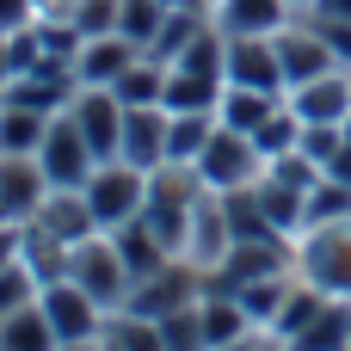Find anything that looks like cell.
<instances>
[{"label": "cell", "mask_w": 351, "mask_h": 351, "mask_svg": "<svg viewBox=\"0 0 351 351\" xmlns=\"http://www.w3.org/2000/svg\"><path fill=\"white\" fill-rule=\"evenodd\" d=\"M68 278H74V284H80L105 315H123V308H130L136 278H130V265H123V253H117V241H111L105 228L68 247Z\"/></svg>", "instance_id": "1"}, {"label": "cell", "mask_w": 351, "mask_h": 351, "mask_svg": "<svg viewBox=\"0 0 351 351\" xmlns=\"http://www.w3.org/2000/svg\"><path fill=\"white\" fill-rule=\"evenodd\" d=\"M296 271H302L315 290L351 302V216H339V222H315V228L296 234Z\"/></svg>", "instance_id": "2"}, {"label": "cell", "mask_w": 351, "mask_h": 351, "mask_svg": "<svg viewBox=\"0 0 351 351\" xmlns=\"http://www.w3.org/2000/svg\"><path fill=\"white\" fill-rule=\"evenodd\" d=\"M37 167H43V179H49V191H86V179L99 173V154H93L86 130H80L68 111L49 117L43 148H37Z\"/></svg>", "instance_id": "3"}, {"label": "cell", "mask_w": 351, "mask_h": 351, "mask_svg": "<svg viewBox=\"0 0 351 351\" xmlns=\"http://www.w3.org/2000/svg\"><path fill=\"white\" fill-rule=\"evenodd\" d=\"M142 204H148V173L130 167V160H99V173L86 179V210H93V222H99V228H117V222L142 216Z\"/></svg>", "instance_id": "4"}, {"label": "cell", "mask_w": 351, "mask_h": 351, "mask_svg": "<svg viewBox=\"0 0 351 351\" xmlns=\"http://www.w3.org/2000/svg\"><path fill=\"white\" fill-rule=\"evenodd\" d=\"M204 296V271L191 265V259H167V265H154L148 278H136V290H130V315H142V321H167V315H179V308H191Z\"/></svg>", "instance_id": "5"}, {"label": "cell", "mask_w": 351, "mask_h": 351, "mask_svg": "<svg viewBox=\"0 0 351 351\" xmlns=\"http://www.w3.org/2000/svg\"><path fill=\"white\" fill-rule=\"evenodd\" d=\"M197 173H204L210 191H241V185H259V179H265V154H259V142H253L247 130H228V123H222V130L210 136Z\"/></svg>", "instance_id": "6"}, {"label": "cell", "mask_w": 351, "mask_h": 351, "mask_svg": "<svg viewBox=\"0 0 351 351\" xmlns=\"http://www.w3.org/2000/svg\"><path fill=\"white\" fill-rule=\"evenodd\" d=\"M37 308L49 315V327H56V339L62 346H80V339H105V327H111V315L74 284V278H49L43 290H37Z\"/></svg>", "instance_id": "7"}, {"label": "cell", "mask_w": 351, "mask_h": 351, "mask_svg": "<svg viewBox=\"0 0 351 351\" xmlns=\"http://www.w3.org/2000/svg\"><path fill=\"white\" fill-rule=\"evenodd\" d=\"M271 43H278V62H284V93L302 86V80H315V74H333L339 68V56L327 49V37L315 31L308 12H296L284 31H271Z\"/></svg>", "instance_id": "8"}, {"label": "cell", "mask_w": 351, "mask_h": 351, "mask_svg": "<svg viewBox=\"0 0 351 351\" xmlns=\"http://www.w3.org/2000/svg\"><path fill=\"white\" fill-rule=\"evenodd\" d=\"M68 117L86 130V142H93L99 160H117V148H123V99L111 86H80L74 105H68Z\"/></svg>", "instance_id": "9"}, {"label": "cell", "mask_w": 351, "mask_h": 351, "mask_svg": "<svg viewBox=\"0 0 351 351\" xmlns=\"http://www.w3.org/2000/svg\"><path fill=\"white\" fill-rule=\"evenodd\" d=\"M167 123H173L167 105H123V148H117V160H130L142 173L167 167Z\"/></svg>", "instance_id": "10"}, {"label": "cell", "mask_w": 351, "mask_h": 351, "mask_svg": "<svg viewBox=\"0 0 351 351\" xmlns=\"http://www.w3.org/2000/svg\"><path fill=\"white\" fill-rule=\"evenodd\" d=\"M228 247H234L228 210H222V197H216V191H204V197H197V210H191L185 253H179V259H191L197 271H210V265H222V259H228Z\"/></svg>", "instance_id": "11"}, {"label": "cell", "mask_w": 351, "mask_h": 351, "mask_svg": "<svg viewBox=\"0 0 351 351\" xmlns=\"http://www.w3.org/2000/svg\"><path fill=\"white\" fill-rule=\"evenodd\" d=\"M284 99L296 105V117H302V123H346V117H351V68L315 74V80L290 86Z\"/></svg>", "instance_id": "12"}, {"label": "cell", "mask_w": 351, "mask_h": 351, "mask_svg": "<svg viewBox=\"0 0 351 351\" xmlns=\"http://www.w3.org/2000/svg\"><path fill=\"white\" fill-rule=\"evenodd\" d=\"M210 19L222 37H271L296 19L290 0H210Z\"/></svg>", "instance_id": "13"}, {"label": "cell", "mask_w": 351, "mask_h": 351, "mask_svg": "<svg viewBox=\"0 0 351 351\" xmlns=\"http://www.w3.org/2000/svg\"><path fill=\"white\" fill-rule=\"evenodd\" d=\"M228 80L234 86H259V93H284V62L271 37H228Z\"/></svg>", "instance_id": "14"}, {"label": "cell", "mask_w": 351, "mask_h": 351, "mask_svg": "<svg viewBox=\"0 0 351 351\" xmlns=\"http://www.w3.org/2000/svg\"><path fill=\"white\" fill-rule=\"evenodd\" d=\"M0 197H6V216L12 222H31L49 197V179L37 167V154H0Z\"/></svg>", "instance_id": "15"}, {"label": "cell", "mask_w": 351, "mask_h": 351, "mask_svg": "<svg viewBox=\"0 0 351 351\" xmlns=\"http://www.w3.org/2000/svg\"><path fill=\"white\" fill-rule=\"evenodd\" d=\"M136 56H142V49H136L123 31H105V37H86V43H80L74 74H80V86H111V80H117Z\"/></svg>", "instance_id": "16"}, {"label": "cell", "mask_w": 351, "mask_h": 351, "mask_svg": "<svg viewBox=\"0 0 351 351\" xmlns=\"http://www.w3.org/2000/svg\"><path fill=\"white\" fill-rule=\"evenodd\" d=\"M31 222H43L56 241H86V234H99V222H93V210H86V191H49L43 197V210L31 216Z\"/></svg>", "instance_id": "17"}, {"label": "cell", "mask_w": 351, "mask_h": 351, "mask_svg": "<svg viewBox=\"0 0 351 351\" xmlns=\"http://www.w3.org/2000/svg\"><path fill=\"white\" fill-rule=\"evenodd\" d=\"M216 130H222V117H216V111H173V123H167V160L197 167Z\"/></svg>", "instance_id": "18"}, {"label": "cell", "mask_w": 351, "mask_h": 351, "mask_svg": "<svg viewBox=\"0 0 351 351\" xmlns=\"http://www.w3.org/2000/svg\"><path fill=\"white\" fill-rule=\"evenodd\" d=\"M111 93H117L123 105H167V62L142 49V56L111 80Z\"/></svg>", "instance_id": "19"}, {"label": "cell", "mask_w": 351, "mask_h": 351, "mask_svg": "<svg viewBox=\"0 0 351 351\" xmlns=\"http://www.w3.org/2000/svg\"><path fill=\"white\" fill-rule=\"evenodd\" d=\"M278 105H284V93H259V86H234V80H228V86H222V105H216V117H222L228 130H247V136H253Z\"/></svg>", "instance_id": "20"}, {"label": "cell", "mask_w": 351, "mask_h": 351, "mask_svg": "<svg viewBox=\"0 0 351 351\" xmlns=\"http://www.w3.org/2000/svg\"><path fill=\"white\" fill-rule=\"evenodd\" d=\"M290 351H351V302H327L296 339H290Z\"/></svg>", "instance_id": "21"}, {"label": "cell", "mask_w": 351, "mask_h": 351, "mask_svg": "<svg viewBox=\"0 0 351 351\" xmlns=\"http://www.w3.org/2000/svg\"><path fill=\"white\" fill-rule=\"evenodd\" d=\"M222 105V80L167 62V111H216Z\"/></svg>", "instance_id": "22"}, {"label": "cell", "mask_w": 351, "mask_h": 351, "mask_svg": "<svg viewBox=\"0 0 351 351\" xmlns=\"http://www.w3.org/2000/svg\"><path fill=\"white\" fill-rule=\"evenodd\" d=\"M43 130H49V111H31V105L0 99V154H37L43 148Z\"/></svg>", "instance_id": "23"}, {"label": "cell", "mask_w": 351, "mask_h": 351, "mask_svg": "<svg viewBox=\"0 0 351 351\" xmlns=\"http://www.w3.org/2000/svg\"><path fill=\"white\" fill-rule=\"evenodd\" d=\"M197 308H204V333H210V351L234 346V339H247V333L259 327V321L241 308V296H204Z\"/></svg>", "instance_id": "24"}, {"label": "cell", "mask_w": 351, "mask_h": 351, "mask_svg": "<svg viewBox=\"0 0 351 351\" xmlns=\"http://www.w3.org/2000/svg\"><path fill=\"white\" fill-rule=\"evenodd\" d=\"M327 302H333V296H327V290H315V284H308V278L296 271V290H290V296H284V308L271 315V333H278V339L290 346V339H296V333H302V327H308V321H315V315H321Z\"/></svg>", "instance_id": "25"}, {"label": "cell", "mask_w": 351, "mask_h": 351, "mask_svg": "<svg viewBox=\"0 0 351 351\" xmlns=\"http://www.w3.org/2000/svg\"><path fill=\"white\" fill-rule=\"evenodd\" d=\"M56 327H49V315L31 302V308H19V315H6L0 321V351H56Z\"/></svg>", "instance_id": "26"}, {"label": "cell", "mask_w": 351, "mask_h": 351, "mask_svg": "<svg viewBox=\"0 0 351 351\" xmlns=\"http://www.w3.org/2000/svg\"><path fill=\"white\" fill-rule=\"evenodd\" d=\"M167 12H173V0H123V6H117V31H123L136 49H148V43L160 37Z\"/></svg>", "instance_id": "27"}, {"label": "cell", "mask_w": 351, "mask_h": 351, "mask_svg": "<svg viewBox=\"0 0 351 351\" xmlns=\"http://www.w3.org/2000/svg\"><path fill=\"white\" fill-rule=\"evenodd\" d=\"M253 142H259V154L265 160H278V154H290V148H302V117H296V105L284 99L259 130H253Z\"/></svg>", "instance_id": "28"}, {"label": "cell", "mask_w": 351, "mask_h": 351, "mask_svg": "<svg viewBox=\"0 0 351 351\" xmlns=\"http://www.w3.org/2000/svg\"><path fill=\"white\" fill-rule=\"evenodd\" d=\"M296 290V271H271V278H259V284H247L241 290V308L259 321V327H271V315L284 308V296Z\"/></svg>", "instance_id": "29"}, {"label": "cell", "mask_w": 351, "mask_h": 351, "mask_svg": "<svg viewBox=\"0 0 351 351\" xmlns=\"http://www.w3.org/2000/svg\"><path fill=\"white\" fill-rule=\"evenodd\" d=\"M197 302H204V296H197ZM197 302L160 321V339H167V351H210V333H204V308H197Z\"/></svg>", "instance_id": "30"}, {"label": "cell", "mask_w": 351, "mask_h": 351, "mask_svg": "<svg viewBox=\"0 0 351 351\" xmlns=\"http://www.w3.org/2000/svg\"><path fill=\"white\" fill-rule=\"evenodd\" d=\"M37 290H43V278H37L25 259H19V265H6V271H0V321H6V315H19V308H31V302H37Z\"/></svg>", "instance_id": "31"}, {"label": "cell", "mask_w": 351, "mask_h": 351, "mask_svg": "<svg viewBox=\"0 0 351 351\" xmlns=\"http://www.w3.org/2000/svg\"><path fill=\"white\" fill-rule=\"evenodd\" d=\"M117 6L123 0H68V12H56V19H74L86 37H105V31H117Z\"/></svg>", "instance_id": "32"}, {"label": "cell", "mask_w": 351, "mask_h": 351, "mask_svg": "<svg viewBox=\"0 0 351 351\" xmlns=\"http://www.w3.org/2000/svg\"><path fill=\"white\" fill-rule=\"evenodd\" d=\"M346 148V123H302V154H315L321 167Z\"/></svg>", "instance_id": "33"}, {"label": "cell", "mask_w": 351, "mask_h": 351, "mask_svg": "<svg viewBox=\"0 0 351 351\" xmlns=\"http://www.w3.org/2000/svg\"><path fill=\"white\" fill-rule=\"evenodd\" d=\"M315 19V31L327 37V49L339 56V68H351V19H327V12H308Z\"/></svg>", "instance_id": "34"}, {"label": "cell", "mask_w": 351, "mask_h": 351, "mask_svg": "<svg viewBox=\"0 0 351 351\" xmlns=\"http://www.w3.org/2000/svg\"><path fill=\"white\" fill-rule=\"evenodd\" d=\"M25 25H37V0H0V37H12Z\"/></svg>", "instance_id": "35"}, {"label": "cell", "mask_w": 351, "mask_h": 351, "mask_svg": "<svg viewBox=\"0 0 351 351\" xmlns=\"http://www.w3.org/2000/svg\"><path fill=\"white\" fill-rule=\"evenodd\" d=\"M222 351H290V346H284V339H278L271 327H253L247 339H234V346H222Z\"/></svg>", "instance_id": "36"}, {"label": "cell", "mask_w": 351, "mask_h": 351, "mask_svg": "<svg viewBox=\"0 0 351 351\" xmlns=\"http://www.w3.org/2000/svg\"><path fill=\"white\" fill-rule=\"evenodd\" d=\"M302 12H327V19H351V0H308Z\"/></svg>", "instance_id": "37"}, {"label": "cell", "mask_w": 351, "mask_h": 351, "mask_svg": "<svg viewBox=\"0 0 351 351\" xmlns=\"http://www.w3.org/2000/svg\"><path fill=\"white\" fill-rule=\"evenodd\" d=\"M327 173H333V179H346V185H351V142L339 148V154H333V160H327Z\"/></svg>", "instance_id": "38"}, {"label": "cell", "mask_w": 351, "mask_h": 351, "mask_svg": "<svg viewBox=\"0 0 351 351\" xmlns=\"http://www.w3.org/2000/svg\"><path fill=\"white\" fill-rule=\"evenodd\" d=\"M6 80H12V49H6V37H0V93H6Z\"/></svg>", "instance_id": "39"}, {"label": "cell", "mask_w": 351, "mask_h": 351, "mask_svg": "<svg viewBox=\"0 0 351 351\" xmlns=\"http://www.w3.org/2000/svg\"><path fill=\"white\" fill-rule=\"evenodd\" d=\"M56 351H105V339H80V346H56Z\"/></svg>", "instance_id": "40"}, {"label": "cell", "mask_w": 351, "mask_h": 351, "mask_svg": "<svg viewBox=\"0 0 351 351\" xmlns=\"http://www.w3.org/2000/svg\"><path fill=\"white\" fill-rule=\"evenodd\" d=\"M0 222H12V216H6V197H0Z\"/></svg>", "instance_id": "41"}, {"label": "cell", "mask_w": 351, "mask_h": 351, "mask_svg": "<svg viewBox=\"0 0 351 351\" xmlns=\"http://www.w3.org/2000/svg\"><path fill=\"white\" fill-rule=\"evenodd\" d=\"M105 351H123V346H117V339H105Z\"/></svg>", "instance_id": "42"}, {"label": "cell", "mask_w": 351, "mask_h": 351, "mask_svg": "<svg viewBox=\"0 0 351 351\" xmlns=\"http://www.w3.org/2000/svg\"><path fill=\"white\" fill-rule=\"evenodd\" d=\"M290 6H296V12H302V6H308V0H290Z\"/></svg>", "instance_id": "43"}, {"label": "cell", "mask_w": 351, "mask_h": 351, "mask_svg": "<svg viewBox=\"0 0 351 351\" xmlns=\"http://www.w3.org/2000/svg\"><path fill=\"white\" fill-rule=\"evenodd\" d=\"M346 142H351V117H346Z\"/></svg>", "instance_id": "44"}]
</instances>
